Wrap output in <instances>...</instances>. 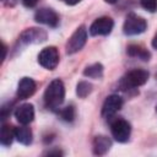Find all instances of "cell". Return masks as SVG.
<instances>
[{"label":"cell","mask_w":157,"mask_h":157,"mask_svg":"<svg viewBox=\"0 0 157 157\" xmlns=\"http://www.w3.org/2000/svg\"><path fill=\"white\" fill-rule=\"evenodd\" d=\"M65 99V86L61 80H53L44 92V104L48 109L55 112Z\"/></svg>","instance_id":"obj_1"},{"label":"cell","mask_w":157,"mask_h":157,"mask_svg":"<svg viewBox=\"0 0 157 157\" xmlns=\"http://www.w3.org/2000/svg\"><path fill=\"white\" fill-rule=\"evenodd\" d=\"M148 76H150L148 71L144 69H134V70L128 71L123 76L119 85L123 90H132V88L145 85L148 80Z\"/></svg>","instance_id":"obj_2"},{"label":"cell","mask_w":157,"mask_h":157,"mask_svg":"<svg viewBox=\"0 0 157 157\" xmlns=\"http://www.w3.org/2000/svg\"><path fill=\"white\" fill-rule=\"evenodd\" d=\"M146 28H147L146 20L136 13H129L123 25V32L126 36H136L144 33Z\"/></svg>","instance_id":"obj_3"},{"label":"cell","mask_w":157,"mask_h":157,"mask_svg":"<svg viewBox=\"0 0 157 157\" xmlns=\"http://www.w3.org/2000/svg\"><path fill=\"white\" fill-rule=\"evenodd\" d=\"M86 40H87V29L82 25L76 28V31L71 34V37L66 42V45H65L66 54L71 55V54L77 53L78 50H81L83 48V45L86 44Z\"/></svg>","instance_id":"obj_4"},{"label":"cell","mask_w":157,"mask_h":157,"mask_svg":"<svg viewBox=\"0 0 157 157\" xmlns=\"http://www.w3.org/2000/svg\"><path fill=\"white\" fill-rule=\"evenodd\" d=\"M38 63L47 70H54L59 64V52L55 47H47L42 49L38 55Z\"/></svg>","instance_id":"obj_5"},{"label":"cell","mask_w":157,"mask_h":157,"mask_svg":"<svg viewBox=\"0 0 157 157\" xmlns=\"http://www.w3.org/2000/svg\"><path fill=\"white\" fill-rule=\"evenodd\" d=\"M110 131L114 140L118 142H126L131 134V126L124 119H115L110 125Z\"/></svg>","instance_id":"obj_6"},{"label":"cell","mask_w":157,"mask_h":157,"mask_svg":"<svg viewBox=\"0 0 157 157\" xmlns=\"http://www.w3.org/2000/svg\"><path fill=\"white\" fill-rule=\"evenodd\" d=\"M20 43L22 44H38V43H43L47 40V32L42 28H27L25 29L20 38H18Z\"/></svg>","instance_id":"obj_7"},{"label":"cell","mask_w":157,"mask_h":157,"mask_svg":"<svg viewBox=\"0 0 157 157\" xmlns=\"http://www.w3.org/2000/svg\"><path fill=\"white\" fill-rule=\"evenodd\" d=\"M113 27H114V21L108 16H103L92 22V25L90 26V34L94 37L107 36L112 32Z\"/></svg>","instance_id":"obj_8"},{"label":"cell","mask_w":157,"mask_h":157,"mask_svg":"<svg viewBox=\"0 0 157 157\" xmlns=\"http://www.w3.org/2000/svg\"><path fill=\"white\" fill-rule=\"evenodd\" d=\"M123 107V98L118 94H110L105 98L102 107V117L105 119L112 118Z\"/></svg>","instance_id":"obj_9"},{"label":"cell","mask_w":157,"mask_h":157,"mask_svg":"<svg viewBox=\"0 0 157 157\" xmlns=\"http://www.w3.org/2000/svg\"><path fill=\"white\" fill-rule=\"evenodd\" d=\"M34 20L38 23L47 25L49 27H56L59 23V17L56 12L53 9H48V7H42L37 10L34 13Z\"/></svg>","instance_id":"obj_10"},{"label":"cell","mask_w":157,"mask_h":157,"mask_svg":"<svg viewBox=\"0 0 157 157\" xmlns=\"http://www.w3.org/2000/svg\"><path fill=\"white\" fill-rule=\"evenodd\" d=\"M15 118L20 124L28 125L34 119V107L31 103L21 104L15 110Z\"/></svg>","instance_id":"obj_11"},{"label":"cell","mask_w":157,"mask_h":157,"mask_svg":"<svg viewBox=\"0 0 157 157\" xmlns=\"http://www.w3.org/2000/svg\"><path fill=\"white\" fill-rule=\"evenodd\" d=\"M36 92V82L31 77H23L17 86V97L20 99H27Z\"/></svg>","instance_id":"obj_12"},{"label":"cell","mask_w":157,"mask_h":157,"mask_svg":"<svg viewBox=\"0 0 157 157\" xmlns=\"http://www.w3.org/2000/svg\"><path fill=\"white\" fill-rule=\"evenodd\" d=\"M112 147V141L104 135H97L92 141V151L94 155H105Z\"/></svg>","instance_id":"obj_13"},{"label":"cell","mask_w":157,"mask_h":157,"mask_svg":"<svg viewBox=\"0 0 157 157\" xmlns=\"http://www.w3.org/2000/svg\"><path fill=\"white\" fill-rule=\"evenodd\" d=\"M15 137L16 140L22 145H29L32 142V130L27 125H22L18 128H15Z\"/></svg>","instance_id":"obj_14"},{"label":"cell","mask_w":157,"mask_h":157,"mask_svg":"<svg viewBox=\"0 0 157 157\" xmlns=\"http://www.w3.org/2000/svg\"><path fill=\"white\" fill-rule=\"evenodd\" d=\"M126 53H128V55H130L132 58H139L144 61L150 60V56H151V54L147 49H145L144 47L137 45V44H130L126 48Z\"/></svg>","instance_id":"obj_15"},{"label":"cell","mask_w":157,"mask_h":157,"mask_svg":"<svg viewBox=\"0 0 157 157\" xmlns=\"http://www.w3.org/2000/svg\"><path fill=\"white\" fill-rule=\"evenodd\" d=\"M15 137V128L9 124H2L1 132H0V142L4 146H10Z\"/></svg>","instance_id":"obj_16"},{"label":"cell","mask_w":157,"mask_h":157,"mask_svg":"<svg viewBox=\"0 0 157 157\" xmlns=\"http://www.w3.org/2000/svg\"><path fill=\"white\" fill-rule=\"evenodd\" d=\"M103 70H104V67L102 64L94 63L83 70V75L90 78H101L103 76Z\"/></svg>","instance_id":"obj_17"},{"label":"cell","mask_w":157,"mask_h":157,"mask_svg":"<svg viewBox=\"0 0 157 157\" xmlns=\"http://www.w3.org/2000/svg\"><path fill=\"white\" fill-rule=\"evenodd\" d=\"M92 92V85L87 81H80L76 86V94L80 98H86Z\"/></svg>","instance_id":"obj_18"},{"label":"cell","mask_w":157,"mask_h":157,"mask_svg":"<svg viewBox=\"0 0 157 157\" xmlns=\"http://www.w3.org/2000/svg\"><path fill=\"white\" fill-rule=\"evenodd\" d=\"M59 115L64 121L70 123L75 119V108L72 105H67V107L59 110Z\"/></svg>","instance_id":"obj_19"},{"label":"cell","mask_w":157,"mask_h":157,"mask_svg":"<svg viewBox=\"0 0 157 157\" xmlns=\"http://www.w3.org/2000/svg\"><path fill=\"white\" fill-rule=\"evenodd\" d=\"M140 4L148 12L157 11V0H140Z\"/></svg>","instance_id":"obj_20"},{"label":"cell","mask_w":157,"mask_h":157,"mask_svg":"<svg viewBox=\"0 0 157 157\" xmlns=\"http://www.w3.org/2000/svg\"><path fill=\"white\" fill-rule=\"evenodd\" d=\"M11 105H12V103H7V104H4L1 107V110H0L1 120H5L7 118V115H10V113H11Z\"/></svg>","instance_id":"obj_21"},{"label":"cell","mask_w":157,"mask_h":157,"mask_svg":"<svg viewBox=\"0 0 157 157\" xmlns=\"http://www.w3.org/2000/svg\"><path fill=\"white\" fill-rule=\"evenodd\" d=\"M38 1L39 0H21V2L23 4V6H26V7H34L37 4H38Z\"/></svg>","instance_id":"obj_22"},{"label":"cell","mask_w":157,"mask_h":157,"mask_svg":"<svg viewBox=\"0 0 157 157\" xmlns=\"http://www.w3.org/2000/svg\"><path fill=\"white\" fill-rule=\"evenodd\" d=\"M2 5L4 6H7V7H13L16 4H17V0H1Z\"/></svg>","instance_id":"obj_23"},{"label":"cell","mask_w":157,"mask_h":157,"mask_svg":"<svg viewBox=\"0 0 157 157\" xmlns=\"http://www.w3.org/2000/svg\"><path fill=\"white\" fill-rule=\"evenodd\" d=\"M47 155H48V156H61L63 152L59 151V150H54V151H48Z\"/></svg>","instance_id":"obj_24"},{"label":"cell","mask_w":157,"mask_h":157,"mask_svg":"<svg viewBox=\"0 0 157 157\" xmlns=\"http://www.w3.org/2000/svg\"><path fill=\"white\" fill-rule=\"evenodd\" d=\"M60 1H63V2L66 4V5H76V4H78L81 0H60Z\"/></svg>","instance_id":"obj_25"},{"label":"cell","mask_w":157,"mask_h":157,"mask_svg":"<svg viewBox=\"0 0 157 157\" xmlns=\"http://www.w3.org/2000/svg\"><path fill=\"white\" fill-rule=\"evenodd\" d=\"M6 52H7V48L5 44H2V61L6 59Z\"/></svg>","instance_id":"obj_26"},{"label":"cell","mask_w":157,"mask_h":157,"mask_svg":"<svg viewBox=\"0 0 157 157\" xmlns=\"http://www.w3.org/2000/svg\"><path fill=\"white\" fill-rule=\"evenodd\" d=\"M152 47H153L155 49H157V33L155 34V37H153V39H152Z\"/></svg>","instance_id":"obj_27"},{"label":"cell","mask_w":157,"mask_h":157,"mask_svg":"<svg viewBox=\"0 0 157 157\" xmlns=\"http://www.w3.org/2000/svg\"><path fill=\"white\" fill-rule=\"evenodd\" d=\"M105 2H108V4H115L118 0H104Z\"/></svg>","instance_id":"obj_28"},{"label":"cell","mask_w":157,"mask_h":157,"mask_svg":"<svg viewBox=\"0 0 157 157\" xmlns=\"http://www.w3.org/2000/svg\"><path fill=\"white\" fill-rule=\"evenodd\" d=\"M156 113H157V105H156Z\"/></svg>","instance_id":"obj_29"}]
</instances>
